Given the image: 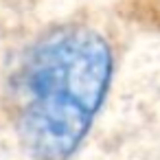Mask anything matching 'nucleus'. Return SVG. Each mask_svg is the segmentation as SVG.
I'll return each instance as SVG.
<instances>
[{
    "label": "nucleus",
    "instance_id": "1",
    "mask_svg": "<svg viewBox=\"0 0 160 160\" xmlns=\"http://www.w3.org/2000/svg\"><path fill=\"white\" fill-rule=\"evenodd\" d=\"M110 77L112 51L99 33L68 27L40 38L11 81L27 151L35 160H68L103 108Z\"/></svg>",
    "mask_w": 160,
    "mask_h": 160
}]
</instances>
